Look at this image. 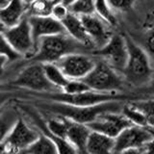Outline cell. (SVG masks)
I'll return each instance as SVG.
<instances>
[{"mask_svg": "<svg viewBox=\"0 0 154 154\" xmlns=\"http://www.w3.org/2000/svg\"><path fill=\"white\" fill-rule=\"evenodd\" d=\"M127 101H110L94 106H74L54 101L41 100L36 102V108L42 113H48L55 117L64 118L81 124H88L99 115L110 112H120Z\"/></svg>", "mask_w": 154, "mask_h": 154, "instance_id": "cell-1", "label": "cell"}, {"mask_svg": "<svg viewBox=\"0 0 154 154\" xmlns=\"http://www.w3.org/2000/svg\"><path fill=\"white\" fill-rule=\"evenodd\" d=\"M127 47V60L122 72L125 83L133 87H143L152 80V66L147 52L131 38L124 36Z\"/></svg>", "mask_w": 154, "mask_h": 154, "instance_id": "cell-2", "label": "cell"}, {"mask_svg": "<svg viewBox=\"0 0 154 154\" xmlns=\"http://www.w3.org/2000/svg\"><path fill=\"white\" fill-rule=\"evenodd\" d=\"M82 45L66 34H58L42 37L38 40L35 53L31 56L30 63H56L64 56L75 53Z\"/></svg>", "mask_w": 154, "mask_h": 154, "instance_id": "cell-3", "label": "cell"}, {"mask_svg": "<svg viewBox=\"0 0 154 154\" xmlns=\"http://www.w3.org/2000/svg\"><path fill=\"white\" fill-rule=\"evenodd\" d=\"M36 95L38 97H42V100L54 101L74 106H94L110 101H130L138 99L136 96L122 93H99L94 91H88L76 94H67L63 91H55L38 94Z\"/></svg>", "mask_w": 154, "mask_h": 154, "instance_id": "cell-4", "label": "cell"}, {"mask_svg": "<svg viewBox=\"0 0 154 154\" xmlns=\"http://www.w3.org/2000/svg\"><path fill=\"white\" fill-rule=\"evenodd\" d=\"M82 81L91 91L99 93H120L125 86L122 75L103 61L95 65Z\"/></svg>", "mask_w": 154, "mask_h": 154, "instance_id": "cell-5", "label": "cell"}, {"mask_svg": "<svg viewBox=\"0 0 154 154\" xmlns=\"http://www.w3.org/2000/svg\"><path fill=\"white\" fill-rule=\"evenodd\" d=\"M12 84L19 88L36 91L38 94L60 91L48 82L43 72L42 64L40 63H31L26 66L17 74Z\"/></svg>", "mask_w": 154, "mask_h": 154, "instance_id": "cell-6", "label": "cell"}, {"mask_svg": "<svg viewBox=\"0 0 154 154\" xmlns=\"http://www.w3.org/2000/svg\"><path fill=\"white\" fill-rule=\"evenodd\" d=\"M93 54L102 58V61L122 74L127 60V47L124 36L112 35L104 45L97 48Z\"/></svg>", "mask_w": 154, "mask_h": 154, "instance_id": "cell-7", "label": "cell"}, {"mask_svg": "<svg viewBox=\"0 0 154 154\" xmlns=\"http://www.w3.org/2000/svg\"><path fill=\"white\" fill-rule=\"evenodd\" d=\"M151 142H153V127L130 125L114 139V152L119 154L127 149L141 148Z\"/></svg>", "mask_w": 154, "mask_h": 154, "instance_id": "cell-8", "label": "cell"}, {"mask_svg": "<svg viewBox=\"0 0 154 154\" xmlns=\"http://www.w3.org/2000/svg\"><path fill=\"white\" fill-rule=\"evenodd\" d=\"M3 34L14 51L21 57L34 54L35 45L28 17H23L17 25L7 28Z\"/></svg>", "mask_w": 154, "mask_h": 154, "instance_id": "cell-9", "label": "cell"}, {"mask_svg": "<svg viewBox=\"0 0 154 154\" xmlns=\"http://www.w3.org/2000/svg\"><path fill=\"white\" fill-rule=\"evenodd\" d=\"M55 64L69 80H82L89 74L95 61L82 53H70L58 60Z\"/></svg>", "mask_w": 154, "mask_h": 154, "instance_id": "cell-10", "label": "cell"}, {"mask_svg": "<svg viewBox=\"0 0 154 154\" xmlns=\"http://www.w3.org/2000/svg\"><path fill=\"white\" fill-rule=\"evenodd\" d=\"M133 125L120 112H110L99 115L91 122L86 124L91 131L116 138L126 127Z\"/></svg>", "mask_w": 154, "mask_h": 154, "instance_id": "cell-11", "label": "cell"}, {"mask_svg": "<svg viewBox=\"0 0 154 154\" xmlns=\"http://www.w3.org/2000/svg\"><path fill=\"white\" fill-rule=\"evenodd\" d=\"M38 135L40 131L37 128H33L20 116L8 134L4 143L9 147L19 153L35 142Z\"/></svg>", "mask_w": 154, "mask_h": 154, "instance_id": "cell-12", "label": "cell"}, {"mask_svg": "<svg viewBox=\"0 0 154 154\" xmlns=\"http://www.w3.org/2000/svg\"><path fill=\"white\" fill-rule=\"evenodd\" d=\"M79 17L91 45H95L99 48L104 45L113 35L109 30L108 24L95 14H84Z\"/></svg>", "mask_w": 154, "mask_h": 154, "instance_id": "cell-13", "label": "cell"}, {"mask_svg": "<svg viewBox=\"0 0 154 154\" xmlns=\"http://www.w3.org/2000/svg\"><path fill=\"white\" fill-rule=\"evenodd\" d=\"M28 21L31 27L32 37L35 45V50L37 43L41 38L58 35V34H65V29L62 23L52 17H34L30 16L28 17ZM35 53V52H34Z\"/></svg>", "mask_w": 154, "mask_h": 154, "instance_id": "cell-14", "label": "cell"}, {"mask_svg": "<svg viewBox=\"0 0 154 154\" xmlns=\"http://www.w3.org/2000/svg\"><path fill=\"white\" fill-rule=\"evenodd\" d=\"M26 4L22 0H9L5 6L0 8V21L7 28L13 27L24 17Z\"/></svg>", "mask_w": 154, "mask_h": 154, "instance_id": "cell-15", "label": "cell"}, {"mask_svg": "<svg viewBox=\"0 0 154 154\" xmlns=\"http://www.w3.org/2000/svg\"><path fill=\"white\" fill-rule=\"evenodd\" d=\"M61 23L65 29L66 35H69L74 41L81 43L84 46H88L91 45L88 35L86 34V31L79 16L69 12L67 14V16L63 20H61Z\"/></svg>", "mask_w": 154, "mask_h": 154, "instance_id": "cell-16", "label": "cell"}, {"mask_svg": "<svg viewBox=\"0 0 154 154\" xmlns=\"http://www.w3.org/2000/svg\"><path fill=\"white\" fill-rule=\"evenodd\" d=\"M67 120V130L66 139L73 146L80 154L86 153V143L91 133V130L85 124Z\"/></svg>", "mask_w": 154, "mask_h": 154, "instance_id": "cell-17", "label": "cell"}, {"mask_svg": "<svg viewBox=\"0 0 154 154\" xmlns=\"http://www.w3.org/2000/svg\"><path fill=\"white\" fill-rule=\"evenodd\" d=\"M87 154H116L114 152V138L91 131L86 143Z\"/></svg>", "mask_w": 154, "mask_h": 154, "instance_id": "cell-18", "label": "cell"}, {"mask_svg": "<svg viewBox=\"0 0 154 154\" xmlns=\"http://www.w3.org/2000/svg\"><path fill=\"white\" fill-rule=\"evenodd\" d=\"M20 116L19 111L14 106L5 105L0 109V143L6 140L8 134Z\"/></svg>", "mask_w": 154, "mask_h": 154, "instance_id": "cell-19", "label": "cell"}, {"mask_svg": "<svg viewBox=\"0 0 154 154\" xmlns=\"http://www.w3.org/2000/svg\"><path fill=\"white\" fill-rule=\"evenodd\" d=\"M33 120L35 122V127L38 128V130L40 132L45 134L46 136L49 137L52 142L54 143L56 149H57V154H80L78 150L72 146V144L67 141L66 139H63L60 137H56L54 135L50 134L49 132H47L45 129L42 125V119L38 117V115H34L32 116Z\"/></svg>", "mask_w": 154, "mask_h": 154, "instance_id": "cell-20", "label": "cell"}, {"mask_svg": "<svg viewBox=\"0 0 154 154\" xmlns=\"http://www.w3.org/2000/svg\"><path fill=\"white\" fill-rule=\"evenodd\" d=\"M18 154H57V149L52 140L40 132L36 141Z\"/></svg>", "mask_w": 154, "mask_h": 154, "instance_id": "cell-21", "label": "cell"}, {"mask_svg": "<svg viewBox=\"0 0 154 154\" xmlns=\"http://www.w3.org/2000/svg\"><path fill=\"white\" fill-rule=\"evenodd\" d=\"M43 72H45L46 79L48 82L54 86L57 90L62 91L63 88L67 84L69 79H67L65 74L61 71L55 63H46L42 64Z\"/></svg>", "mask_w": 154, "mask_h": 154, "instance_id": "cell-22", "label": "cell"}, {"mask_svg": "<svg viewBox=\"0 0 154 154\" xmlns=\"http://www.w3.org/2000/svg\"><path fill=\"white\" fill-rule=\"evenodd\" d=\"M120 113L133 125H137V126H142V127H153V122H151L140 111H138L136 108H134L132 105H130L128 103V101L123 104Z\"/></svg>", "mask_w": 154, "mask_h": 154, "instance_id": "cell-23", "label": "cell"}, {"mask_svg": "<svg viewBox=\"0 0 154 154\" xmlns=\"http://www.w3.org/2000/svg\"><path fill=\"white\" fill-rule=\"evenodd\" d=\"M60 0H35L29 5V14L34 17H49L53 6Z\"/></svg>", "mask_w": 154, "mask_h": 154, "instance_id": "cell-24", "label": "cell"}, {"mask_svg": "<svg viewBox=\"0 0 154 154\" xmlns=\"http://www.w3.org/2000/svg\"><path fill=\"white\" fill-rule=\"evenodd\" d=\"M112 8L109 6L107 0H95L94 2V14L110 25L117 23L116 17L113 14Z\"/></svg>", "mask_w": 154, "mask_h": 154, "instance_id": "cell-25", "label": "cell"}, {"mask_svg": "<svg viewBox=\"0 0 154 154\" xmlns=\"http://www.w3.org/2000/svg\"><path fill=\"white\" fill-rule=\"evenodd\" d=\"M94 2L95 0H75L69 7V10L77 16L94 14Z\"/></svg>", "mask_w": 154, "mask_h": 154, "instance_id": "cell-26", "label": "cell"}, {"mask_svg": "<svg viewBox=\"0 0 154 154\" xmlns=\"http://www.w3.org/2000/svg\"><path fill=\"white\" fill-rule=\"evenodd\" d=\"M0 56L5 57L8 62H14L21 58V56L11 46L3 33H0Z\"/></svg>", "mask_w": 154, "mask_h": 154, "instance_id": "cell-27", "label": "cell"}, {"mask_svg": "<svg viewBox=\"0 0 154 154\" xmlns=\"http://www.w3.org/2000/svg\"><path fill=\"white\" fill-rule=\"evenodd\" d=\"M91 91L82 80H69L67 84L63 88L62 91L67 94H76Z\"/></svg>", "mask_w": 154, "mask_h": 154, "instance_id": "cell-28", "label": "cell"}, {"mask_svg": "<svg viewBox=\"0 0 154 154\" xmlns=\"http://www.w3.org/2000/svg\"><path fill=\"white\" fill-rule=\"evenodd\" d=\"M69 13V8L65 6L60 0V1H58L54 6H53L51 10V17L61 22V20H63V19L67 16Z\"/></svg>", "mask_w": 154, "mask_h": 154, "instance_id": "cell-29", "label": "cell"}, {"mask_svg": "<svg viewBox=\"0 0 154 154\" xmlns=\"http://www.w3.org/2000/svg\"><path fill=\"white\" fill-rule=\"evenodd\" d=\"M109 6L118 11H128L133 6L135 0H107Z\"/></svg>", "mask_w": 154, "mask_h": 154, "instance_id": "cell-30", "label": "cell"}, {"mask_svg": "<svg viewBox=\"0 0 154 154\" xmlns=\"http://www.w3.org/2000/svg\"><path fill=\"white\" fill-rule=\"evenodd\" d=\"M16 94L12 91H0V109L4 107L7 103H9L13 97H14Z\"/></svg>", "mask_w": 154, "mask_h": 154, "instance_id": "cell-31", "label": "cell"}, {"mask_svg": "<svg viewBox=\"0 0 154 154\" xmlns=\"http://www.w3.org/2000/svg\"><path fill=\"white\" fill-rule=\"evenodd\" d=\"M0 154H18L17 151H14V149L9 147L4 142L0 143Z\"/></svg>", "mask_w": 154, "mask_h": 154, "instance_id": "cell-32", "label": "cell"}, {"mask_svg": "<svg viewBox=\"0 0 154 154\" xmlns=\"http://www.w3.org/2000/svg\"><path fill=\"white\" fill-rule=\"evenodd\" d=\"M8 63V60L3 56H0V78L3 76L4 74V70H5V66Z\"/></svg>", "mask_w": 154, "mask_h": 154, "instance_id": "cell-33", "label": "cell"}, {"mask_svg": "<svg viewBox=\"0 0 154 154\" xmlns=\"http://www.w3.org/2000/svg\"><path fill=\"white\" fill-rule=\"evenodd\" d=\"M119 154H143L140 148H132V149H127V150L122 151Z\"/></svg>", "mask_w": 154, "mask_h": 154, "instance_id": "cell-34", "label": "cell"}, {"mask_svg": "<svg viewBox=\"0 0 154 154\" xmlns=\"http://www.w3.org/2000/svg\"><path fill=\"white\" fill-rule=\"evenodd\" d=\"M74 1H75V0H61V2H62L63 4H64L65 6H66L67 8H69Z\"/></svg>", "mask_w": 154, "mask_h": 154, "instance_id": "cell-35", "label": "cell"}, {"mask_svg": "<svg viewBox=\"0 0 154 154\" xmlns=\"http://www.w3.org/2000/svg\"><path fill=\"white\" fill-rule=\"evenodd\" d=\"M5 31H6V27H5L3 25V23L0 21V33H4Z\"/></svg>", "mask_w": 154, "mask_h": 154, "instance_id": "cell-36", "label": "cell"}, {"mask_svg": "<svg viewBox=\"0 0 154 154\" xmlns=\"http://www.w3.org/2000/svg\"><path fill=\"white\" fill-rule=\"evenodd\" d=\"M8 1H9V0H0V8L5 6V5L8 3Z\"/></svg>", "mask_w": 154, "mask_h": 154, "instance_id": "cell-37", "label": "cell"}, {"mask_svg": "<svg viewBox=\"0 0 154 154\" xmlns=\"http://www.w3.org/2000/svg\"><path fill=\"white\" fill-rule=\"evenodd\" d=\"M35 0H22V2L24 3V4H26V5H30L32 2H34Z\"/></svg>", "mask_w": 154, "mask_h": 154, "instance_id": "cell-38", "label": "cell"}]
</instances>
